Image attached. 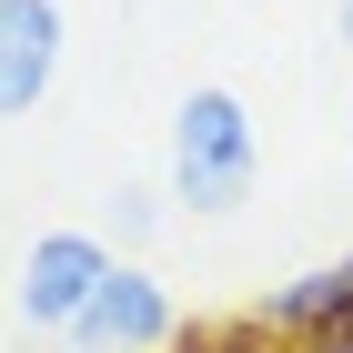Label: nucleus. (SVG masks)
Returning <instances> with one entry per match:
<instances>
[{
  "label": "nucleus",
  "mask_w": 353,
  "mask_h": 353,
  "mask_svg": "<svg viewBox=\"0 0 353 353\" xmlns=\"http://www.w3.org/2000/svg\"><path fill=\"white\" fill-rule=\"evenodd\" d=\"M172 333H182V323H172V293L141 263H111L101 283H91V303L71 313L61 343H71V353H172Z\"/></svg>",
  "instance_id": "obj_2"
},
{
  "label": "nucleus",
  "mask_w": 353,
  "mask_h": 353,
  "mask_svg": "<svg viewBox=\"0 0 353 353\" xmlns=\"http://www.w3.org/2000/svg\"><path fill=\"white\" fill-rule=\"evenodd\" d=\"M252 323H263L272 343H293V353L323 343V333H343V323H353V252H343V263H323V272H303V283H283Z\"/></svg>",
  "instance_id": "obj_5"
},
{
  "label": "nucleus",
  "mask_w": 353,
  "mask_h": 353,
  "mask_svg": "<svg viewBox=\"0 0 353 353\" xmlns=\"http://www.w3.org/2000/svg\"><path fill=\"white\" fill-rule=\"evenodd\" d=\"M303 353H353V323H343V333H323V343H303Z\"/></svg>",
  "instance_id": "obj_8"
},
{
  "label": "nucleus",
  "mask_w": 353,
  "mask_h": 353,
  "mask_svg": "<svg viewBox=\"0 0 353 353\" xmlns=\"http://www.w3.org/2000/svg\"><path fill=\"white\" fill-rule=\"evenodd\" d=\"M101 272H111V252L91 243V232H41V243L21 252V283H10V293H21V323L30 333H71V313L91 303Z\"/></svg>",
  "instance_id": "obj_3"
},
{
  "label": "nucleus",
  "mask_w": 353,
  "mask_h": 353,
  "mask_svg": "<svg viewBox=\"0 0 353 353\" xmlns=\"http://www.w3.org/2000/svg\"><path fill=\"white\" fill-rule=\"evenodd\" d=\"M111 232H121V243H152V232H162V192H111Z\"/></svg>",
  "instance_id": "obj_7"
},
{
  "label": "nucleus",
  "mask_w": 353,
  "mask_h": 353,
  "mask_svg": "<svg viewBox=\"0 0 353 353\" xmlns=\"http://www.w3.org/2000/svg\"><path fill=\"white\" fill-rule=\"evenodd\" d=\"M252 172H263L252 111L232 91H182V111H172V202L232 212V202H252Z\"/></svg>",
  "instance_id": "obj_1"
},
{
  "label": "nucleus",
  "mask_w": 353,
  "mask_h": 353,
  "mask_svg": "<svg viewBox=\"0 0 353 353\" xmlns=\"http://www.w3.org/2000/svg\"><path fill=\"white\" fill-rule=\"evenodd\" d=\"M61 0H0V121H30L61 81Z\"/></svg>",
  "instance_id": "obj_4"
},
{
  "label": "nucleus",
  "mask_w": 353,
  "mask_h": 353,
  "mask_svg": "<svg viewBox=\"0 0 353 353\" xmlns=\"http://www.w3.org/2000/svg\"><path fill=\"white\" fill-rule=\"evenodd\" d=\"M172 353H293V343H272L263 323H192L172 333Z\"/></svg>",
  "instance_id": "obj_6"
},
{
  "label": "nucleus",
  "mask_w": 353,
  "mask_h": 353,
  "mask_svg": "<svg viewBox=\"0 0 353 353\" xmlns=\"http://www.w3.org/2000/svg\"><path fill=\"white\" fill-rule=\"evenodd\" d=\"M343 41H353V0H343Z\"/></svg>",
  "instance_id": "obj_9"
}]
</instances>
